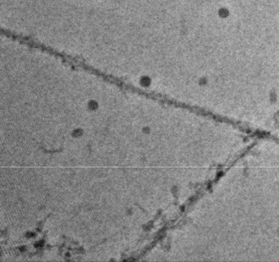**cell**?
<instances>
[{"mask_svg":"<svg viewBox=\"0 0 279 262\" xmlns=\"http://www.w3.org/2000/svg\"><path fill=\"white\" fill-rule=\"evenodd\" d=\"M96 104L95 103H94V102H91L90 104H89V108H92V109H95V108H96Z\"/></svg>","mask_w":279,"mask_h":262,"instance_id":"cell-1","label":"cell"},{"mask_svg":"<svg viewBox=\"0 0 279 262\" xmlns=\"http://www.w3.org/2000/svg\"><path fill=\"white\" fill-rule=\"evenodd\" d=\"M79 130H76V131H75V133H76V134H74L75 135H76V136H77L78 134H81V133H79Z\"/></svg>","mask_w":279,"mask_h":262,"instance_id":"cell-2","label":"cell"}]
</instances>
